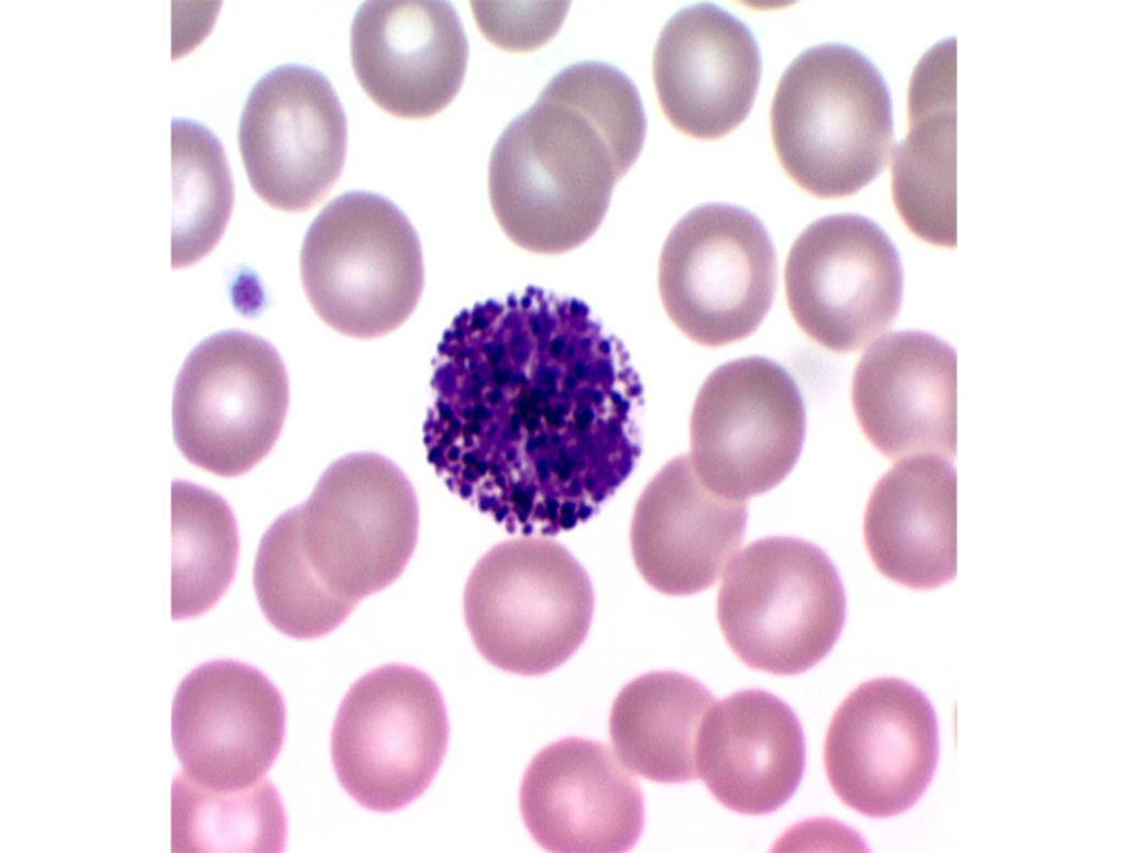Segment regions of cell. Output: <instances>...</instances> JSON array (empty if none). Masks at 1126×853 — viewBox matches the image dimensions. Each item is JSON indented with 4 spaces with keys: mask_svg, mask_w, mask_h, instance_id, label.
Returning <instances> with one entry per match:
<instances>
[{
    "mask_svg": "<svg viewBox=\"0 0 1126 853\" xmlns=\"http://www.w3.org/2000/svg\"><path fill=\"white\" fill-rule=\"evenodd\" d=\"M431 388L428 462L511 533L587 521L641 452L639 376L573 297L528 286L462 310L438 345Z\"/></svg>",
    "mask_w": 1126,
    "mask_h": 853,
    "instance_id": "cell-1",
    "label": "cell"
},
{
    "mask_svg": "<svg viewBox=\"0 0 1126 853\" xmlns=\"http://www.w3.org/2000/svg\"><path fill=\"white\" fill-rule=\"evenodd\" d=\"M645 130L639 92L621 70L599 62L561 70L492 151L488 193L505 234L540 254L583 244L637 160Z\"/></svg>",
    "mask_w": 1126,
    "mask_h": 853,
    "instance_id": "cell-2",
    "label": "cell"
},
{
    "mask_svg": "<svg viewBox=\"0 0 1126 853\" xmlns=\"http://www.w3.org/2000/svg\"><path fill=\"white\" fill-rule=\"evenodd\" d=\"M771 133L783 168L802 189L819 198L851 196L885 168L890 156L886 84L852 47H812L779 81Z\"/></svg>",
    "mask_w": 1126,
    "mask_h": 853,
    "instance_id": "cell-3",
    "label": "cell"
},
{
    "mask_svg": "<svg viewBox=\"0 0 1126 853\" xmlns=\"http://www.w3.org/2000/svg\"><path fill=\"white\" fill-rule=\"evenodd\" d=\"M300 276L310 304L329 326L354 339L378 337L399 328L420 299V242L390 200L346 192L308 229Z\"/></svg>",
    "mask_w": 1126,
    "mask_h": 853,
    "instance_id": "cell-4",
    "label": "cell"
},
{
    "mask_svg": "<svg viewBox=\"0 0 1126 853\" xmlns=\"http://www.w3.org/2000/svg\"><path fill=\"white\" fill-rule=\"evenodd\" d=\"M465 623L481 655L509 673L536 676L559 667L585 640L594 592L585 569L542 536L498 543L472 569Z\"/></svg>",
    "mask_w": 1126,
    "mask_h": 853,
    "instance_id": "cell-5",
    "label": "cell"
},
{
    "mask_svg": "<svg viewBox=\"0 0 1126 853\" xmlns=\"http://www.w3.org/2000/svg\"><path fill=\"white\" fill-rule=\"evenodd\" d=\"M720 630L747 666L796 675L820 662L846 619L837 568L817 545L768 536L730 564L717 598Z\"/></svg>",
    "mask_w": 1126,
    "mask_h": 853,
    "instance_id": "cell-6",
    "label": "cell"
},
{
    "mask_svg": "<svg viewBox=\"0 0 1126 853\" xmlns=\"http://www.w3.org/2000/svg\"><path fill=\"white\" fill-rule=\"evenodd\" d=\"M295 508L310 566L333 592L356 605L393 584L415 551L417 496L404 472L383 455L339 458Z\"/></svg>",
    "mask_w": 1126,
    "mask_h": 853,
    "instance_id": "cell-7",
    "label": "cell"
},
{
    "mask_svg": "<svg viewBox=\"0 0 1126 853\" xmlns=\"http://www.w3.org/2000/svg\"><path fill=\"white\" fill-rule=\"evenodd\" d=\"M288 402L286 368L269 342L244 331L216 333L189 353L175 381V442L191 464L239 476L271 452Z\"/></svg>",
    "mask_w": 1126,
    "mask_h": 853,
    "instance_id": "cell-8",
    "label": "cell"
},
{
    "mask_svg": "<svg viewBox=\"0 0 1126 853\" xmlns=\"http://www.w3.org/2000/svg\"><path fill=\"white\" fill-rule=\"evenodd\" d=\"M448 741L446 709L434 682L416 667L388 664L362 676L341 702L332 761L354 800L390 812L429 787Z\"/></svg>",
    "mask_w": 1126,
    "mask_h": 853,
    "instance_id": "cell-9",
    "label": "cell"
},
{
    "mask_svg": "<svg viewBox=\"0 0 1126 853\" xmlns=\"http://www.w3.org/2000/svg\"><path fill=\"white\" fill-rule=\"evenodd\" d=\"M658 283L667 315L688 339L709 347L738 342L759 328L771 308L775 250L749 211L704 204L667 235Z\"/></svg>",
    "mask_w": 1126,
    "mask_h": 853,
    "instance_id": "cell-10",
    "label": "cell"
},
{
    "mask_svg": "<svg viewBox=\"0 0 1126 853\" xmlns=\"http://www.w3.org/2000/svg\"><path fill=\"white\" fill-rule=\"evenodd\" d=\"M806 414L790 373L762 356L717 367L702 385L691 423V461L715 492L746 500L779 485L803 447Z\"/></svg>",
    "mask_w": 1126,
    "mask_h": 853,
    "instance_id": "cell-11",
    "label": "cell"
},
{
    "mask_svg": "<svg viewBox=\"0 0 1126 853\" xmlns=\"http://www.w3.org/2000/svg\"><path fill=\"white\" fill-rule=\"evenodd\" d=\"M784 283L799 329L838 353L861 350L895 321L903 268L895 245L873 221L835 214L809 224L793 243Z\"/></svg>",
    "mask_w": 1126,
    "mask_h": 853,
    "instance_id": "cell-12",
    "label": "cell"
},
{
    "mask_svg": "<svg viewBox=\"0 0 1126 853\" xmlns=\"http://www.w3.org/2000/svg\"><path fill=\"white\" fill-rule=\"evenodd\" d=\"M935 710L912 684L875 678L857 687L829 724L824 761L840 800L871 818L899 815L927 789L938 762Z\"/></svg>",
    "mask_w": 1126,
    "mask_h": 853,
    "instance_id": "cell-13",
    "label": "cell"
},
{
    "mask_svg": "<svg viewBox=\"0 0 1126 853\" xmlns=\"http://www.w3.org/2000/svg\"><path fill=\"white\" fill-rule=\"evenodd\" d=\"M238 140L257 196L275 209L300 212L320 202L341 175L345 113L320 71L283 65L251 90Z\"/></svg>",
    "mask_w": 1126,
    "mask_h": 853,
    "instance_id": "cell-14",
    "label": "cell"
},
{
    "mask_svg": "<svg viewBox=\"0 0 1126 853\" xmlns=\"http://www.w3.org/2000/svg\"><path fill=\"white\" fill-rule=\"evenodd\" d=\"M283 697L257 668L216 660L192 669L172 707V739L183 773L214 789L264 779L285 736Z\"/></svg>",
    "mask_w": 1126,
    "mask_h": 853,
    "instance_id": "cell-15",
    "label": "cell"
},
{
    "mask_svg": "<svg viewBox=\"0 0 1126 853\" xmlns=\"http://www.w3.org/2000/svg\"><path fill=\"white\" fill-rule=\"evenodd\" d=\"M519 801L528 831L550 852H627L643 827L639 784L592 740L565 738L542 749L523 775Z\"/></svg>",
    "mask_w": 1126,
    "mask_h": 853,
    "instance_id": "cell-16",
    "label": "cell"
},
{
    "mask_svg": "<svg viewBox=\"0 0 1126 853\" xmlns=\"http://www.w3.org/2000/svg\"><path fill=\"white\" fill-rule=\"evenodd\" d=\"M351 58L367 96L398 118L443 110L464 80L468 43L445 1H367L351 26Z\"/></svg>",
    "mask_w": 1126,
    "mask_h": 853,
    "instance_id": "cell-17",
    "label": "cell"
},
{
    "mask_svg": "<svg viewBox=\"0 0 1126 853\" xmlns=\"http://www.w3.org/2000/svg\"><path fill=\"white\" fill-rule=\"evenodd\" d=\"M851 399L858 423L886 458L957 454V355L937 336L897 331L861 356Z\"/></svg>",
    "mask_w": 1126,
    "mask_h": 853,
    "instance_id": "cell-18",
    "label": "cell"
},
{
    "mask_svg": "<svg viewBox=\"0 0 1126 853\" xmlns=\"http://www.w3.org/2000/svg\"><path fill=\"white\" fill-rule=\"evenodd\" d=\"M760 75V53L749 29L708 3L674 14L653 53L662 112L696 139H718L737 128L752 107Z\"/></svg>",
    "mask_w": 1126,
    "mask_h": 853,
    "instance_id": "cell-19",
    "label": "cell"
},
{
    "mask_svg": "<svg viewBox=\"0 0 1126 853\" xmlns=\"http://www.w3.org/2000/svg\"><path fill=\"white\" fill-rule=\"evenodd\" d=\"M747 503L698 477L691 457L666 463L638 499L630 527L637 569L655 590L685 596L711 587L741 544Z\"/></svg>",
    "mask_w": 1126,
    "mask_h": 853,
    "instance_id": "cell-20",
    "label": "cell"
},
{
    "mask_svg": "<svg viewBox=\"0 0 1126 853\" xmlns=\"http://www.w3.org/2000/svg\"><path fill=\"white\" fill-rule=\"evenodd\" d=\"M696 766L698 777L728 809L752 816L773 812L793 796L803 777L799 721L773 694L735 693L705 716Z\"/></svg>",
    "mask_w": 1126,
    "mask_h": 853,
    "instance_id": "cell-21",
    "label": "cell"
},
{
    "mask_svg": "<svg viewBox=\"0 0 1126 853\" xmlns=\"http://www.w3.org/2000/svg\"><path fill=\"white\" fill-rule=\"evenodd\" d=\"M869 555L886 578L915 590L957 574V475L945 458L898 462L873 488L863 521Z\"/></svg>",
    "mask_w": 1126,
    "mask_h": 853,
    "instance_id": "cell-22",
    "label": "cell"
},
{
    "mask_svg": "<svg viewBox=\"0 0 1126 853\" xmlns=\"http://www.w3.org/2000/svg\"><path fill=\"white\" fill-rule=\"evenodd\" d=\"M956 38L930 47L907 95L908 133L892 157V197L908 230L938 246L957 244Z\"/></svg>",
    "mask_w": 1126,
    "mask_h": 853,
    "instance_id": "cell-23",
    "label": "cell"
},
{
    "mask_svg": "<svg viewBox=\"0 0 1126 853\" xmlns=\"http://www.w3.org/2000/svg\"><path fill=\"white\" fill-rule=\"evenodd\" d=\"M714 705L710 691L693 677L676 672L641 675L612 704L609 733L615 752L647 779L695 780L698 734Z\"/></svg>",
    "mask_w": 1126,
    "mask_h": 853,
    "instance_id": "cell-24",
    "label": "cell"
},
{
    "mask_svg": "<svg viewBox=\"0 0 1126 853\" xmlns=\"http://www.w3.org/2000/svg\"><path fill=\"white\" fill-rule=\"evenodd\" d=\"M285 810L272 783L214 789L179 772L172 785L173 852H279Z\"/></svg>",
    "mask_w": 1126,
    "mask_h": 853,
    "instance_id": "cell-25",
    "label": "cell"
},
{
    "mask_svg": "<svg viewBox=\"0 0 1126 853\" xmlns=\"http://www.w3.org/2000/svg\"><path fill=\"white\" fill-rule=\"evenodd\" d=\"M172 618L211 609L233 580L239 555L235 518L225 500L205 487L172 484Z\"/></svg>",
    "mask_w": 1126,
    "mask_h": 853,
    "instance_id": "cell-26",
    "label": "cell"
},
{
    "mask_svg": "<svg viewBox=\"0 0 1126 853\" xmlns=\"http://www.w3.org/2000/svg\"><path fill=\"white\" fill-rule=\"evenodd\" d=\"M172 266L203 258L220 241L233 208L234 188L225 153L206 126L172 121Z\"/></svg>",
    "mask_w": 1126,
    "mask_h": 853,
    "instance_id": "cell-27",
    "label": "cell"
},
{
    "mask_svg": "<svg viewBox=\"0 0 1126 853\" xmlns=\"http://www.w3.org/2000/svg\"><path fill=\"white\" fill-rule=\"evenodd\" d=\"M253 581L269 623L299 640L330 633L356 606L333 592L310 566L300 546L295 507L279 516L264 533Z\"/></svg>",
    "mask_w": 1126,
    "mask_h": 853,
    "instance_id": "cell-28",
    "label": "cell"
},
{
    "mask_svg": "<svg viewBox=\"0 0 1126 853\" xmlns=\"http://www.w3.org/2000/svg\"><path fill=\"white\" fill-rule=\"evenodd\" d=\"M473 9L478 26L489 42L509 52H528L556 33L567 3L473 2Z\"/></svg>",
    "mask_w": 1126,
    "mask_h": 853,
    "instance_id": "cell-29",
    "label": "cell"
}]
</instances>
